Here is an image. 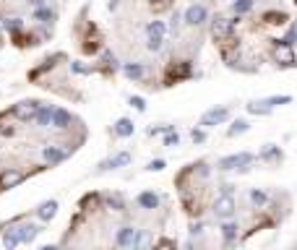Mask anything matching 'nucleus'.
Listing matches in <instances>:
<instances>
[{"mask_svg": "<svg viewBox=\"0 0 297 250\" xmlns=\"http://www.w3.org/2000/svg\"><path fill=\"white\" fill-rule=\"evenodd\" d=\"M29 3H32L34 8H40V5H42V0H29Z\"/></svg>", "mask_w": 297, "mask_h": 250, "instance_id": "e433bc0d", "label": "nucleus"}, {"mask_svg": "<svg viewBox=\"0 0 297 250\" xmlns=\"http://www.w3.org/2000/svg\"><path fill=\"white\" fill-rule=\"evenodd\" d=\"M21 180H24V175H21L19 170H5L3 175H0V188H3V191H8V188H16Z\"/></svg>", "mask_w": 297, "mask_h": 250, "instance_id": "1a4fd4ad", "label": "nucleus"}, {"mask_svg": "<svg viewBox=\"0 0 297 250\" xmlns=\"http://www.w3.org/2000/svg\"><path fill=\"white\" fill-rule=\"evenodd\" d=\"M133 131H136V128H133V123H131L128 117H123V120H118V123H115V133H118V135H123V138L133 135Z\"/></svg>", "mask_w": 297, "mask_h": 250, "instance_id": "dca6fc26", "label": "nucleus"}, {"mask_svg": "<svg viewBox=\"0 0 297 250\" xmlns=\"http://www.w3.org/2000/svg\"><path fill=\"white\" fill-rule=\"evenodd\" d=\"M149 170H151V172H159V170H164V162H162V159H154V162L149 164Z\"/></svg>", "mask_w": 297, "mask_h": 250, "instance_id": "72a5a7b5", "label": "nucleus"}, {"mask_svg": "<svg viewBox=\"0 0 297 250\" xmlns=\"http://www.w3.org/2000/svg\"><path fill=\"white\" fill-rule=\"evenodd\" d=\"M261 156H263V159H271V162H279V159H281V151H277V146H271V143H269V146L261 151Z\"/></svg>", "mask_w": 297, "mask_h": 250, "instance_id": "412c9836", "label": "nucleus"}, {"mask_svg": "<svg viewBox=\"0 0 297 250\" xmlns=\"http://www.w3.org/2000/svg\"><path fill=\"white\" fill-rule=\"evenodd\" d=\"M52 112H55L52 107H47V104H40V110H37L34 120H37L40 125H50V123H52Z\"/></svg>", "mask_w": 297, "mask_h": 250, "instance_id": "4468645a", "label": "nucleus"}, {"mask_svg": "<svg viewBox=\"0 0 297 250\" xmlns=\"http://www.w3.org/2000/svg\"><path fill=\"white\" fill-rule=\"evenodd\" d=\"M34 16L40 19V21H44V24H47V21H52V13H50L47 8H42V5H40V8L34 11Z\"/></svg>", "mask_w": 297, "mask_h": 250, "instance_id": "bb28decb", "label": "nucleus"}, {"mask_svg": "<svg viewBox=\"0 0 297 250\" xmlns=\"http://www.w3.org/2000/svg\"><path fill=\"white\" fill-rule=\"evenodd\" d=\"M123 71H125L128 78H141V76H143V68L141 65H125Z\"/></svg>", "mask_w": 297, "mask_h": 250, "instance_id": "b1692460", "label": "nucleus"}, {"mask_svg": "<svg viewBox=\"0 0 297 250\" xmlns=\"http://www.w3.org/2000/svg\"><path fill=\"white\" fill-rule=\"evenodd\" d=\"M245 131H248V123H245V120H238V123L230 128V135H240V133H245Z\"/></svg>", "mask_w": 297, "mask_h": 250, "instance_id": "393cba45", "label": "nucleus"}, {"mask_svg": "<svg viewBox=\"0 0 297 250\" xmlns=\"http://www.w3.org/2000/svg\"><path fill=\"white\" fill-rule=\"evenodd\" d=\"M248 110L253 112V115H269V112H271V104H269V102H250Z\"/></svg>", "mask_w": 297, "mask_h": 250, "instance_id": "aec40b11", "label": "nucleus"}, {"mask_svg": "<svg viewBox=\"0 0 297 250\" xmlns=\"http://www.w3.org/2000/svg\"><path fill=\"white\" fill-rule=\"evenodd\" d=\"M203 21H206V8H203V5H190L185 11V24L198 26V24H203Z\"/></svg>", "mask_w": 297, "mask_h": 250, "instance_id": "6e6552de", "label": "nucleus"}, {"mask_svg": "<svg viewBox=\"0 0 297 250\" xmlns=\"http://www.w3.org/2000/svg\"><path fill=\"white\" fill-rule=\"evenodd\" d=\"M274 60H277L279 65H284V68H292V65L297 63L292 44H289V42H284V39L274 44Z\"/></svg>", "mask_w": 297, "mask_h": 250, "instance_id": "f257e3e1", "label": "nucleus"}, {"mask_svg": "<svg viewBox=\"0 0 297 250\" xmlns=\"http://www.w3.org/2000/svg\"><path fill=\"white\" fill-rule=\"evenodd\" d=\"M19 242H21V234H19V230H8V232L3 234V245H5V248H16Z\"/></svg>", "mask_w": 297, "mask_h": 250, "instance_id": "6ab92c4d", "label": "nucleus"}, {"mask_svg": "<svg viewBox=\"0 0 297 250\" xmlns=\"http://www.w3.org/2000/svg\"><path fill=\"white\" fill-rule=\"evenodd\" d=\"M128 162H131V154L123 151V154H115L112 159H107V162H102V164H99V170H118V167H125Z\"/></svg>", "mask_w": 297, "mask_h": 250, "instance_id": "9d476101", "label": "nucleus"}, {"mask_svg": "<svg viewBox=\"0 0 297 250\" xmlns=\"http://www.w3.org/2000/svg\"><path fill=\"white\" fill-rule=\"evenodd\" d=\"M55 214H58V201H44V203H40V209H37V216H40L42 222H50Z\"/></svg>", "mask_w": 297, "mask_h": 250, "instance_id": "9b49d317", "label": "nucleus"}, {"mask_svg": "<svg viewBox=\"0 0 297 250\" xmlns=\"http://www.w3.org/2000/svg\"><path fill=\"white\" fill-rule=\"evenodd\" d=\"M232 26H235V21H230V19H214V24H211V34H214V39H230Z\"/></svg>", "mask_w": 297, "mask_h": 250, "instance_id": "39448f33", "label": "nucleus"}, {"mask_svg": "<svg viewBox=\"0 0 297 250\" xmlns=\"http://www.w3.org/2000/svg\"><path fill=\"white\" fill-rule=\"evenodd\" d=\"M68 123H71V115H68L65 110H55V112H52V125H55V128H68Z\"/></svg>", "mask_w": 297, "mask_h": 250, "instance_id": "f3484780", "label": "nucleus"}, {"mask_svg": "<svg viewBox=\"0 0 297 250\" xmlns=\"http://www.w3.org/2000/svg\"><path fill=\"white\" fill-rule=\"evenodd\" d=\"M190 135H193V141H196V143H201L203 138H206V135H203V131H193Z\"/></svg>", "mask_w": 297, "mask_h": 250, "instance_id": "c9c22d12", "label": "nucleus"}, {"mask_svg": "<svg viewBox=\"0 0 297 250\" xmlns=\"http://www.w3.org/2000/svg\"><path fill=\"white\" fill-rule=\"evenodd\" d=\"M139 203H141L143 209H157L159 206V198H157L154 193H141L139 195Z\"/></svg>", "mask_w": 297, "mask_h": 250, "instance_id": "a211bd4d", "label": "nucleus"}, {"mask_svg": "<svg viewBox=\"0 0 297 250\" xmlns=\"http://www.w3.org/2000/svg\"><path fill=\"white\" fill-rule=\"evenodd\" d=\"M250 201H253L256 206H263V203H266V193H261V191H253V193H250Z\"/></svg>", "mask_w": 297, "mask_h": 250, "instance_id": "cd10ccee", "label": "nucleus"}, {"mask_svg": "<svg viewBox=\"0 0 297 250\" xmlns=\"http://www.w3.org/2000/svg\"><path fill=\"white\" fill-rule=\"evenodd\" d=\"M222 232H224V237H227V240H232L235 234H238V227H235V224H224V227H222Z\"/></svg>", "mask_w": 297, "mask_h": 250, "instance_id": "c756f323", "label": "nucleus"}, {"mask_svg": "<svg viewBox=\"0 0 297 250\" xmlns=\"http://www.w3.org/2000/svg\"><path fill=\"white\" fill-rule=\"evenodd\" d=\"M104 201H107V206L115 209V211H123V209H125V203H123V198H120V195H107Z\"/></svg>", "mask_w": 297, "mask_h": 250, "instance_id": "4be33fe9", "label": "nucleus"}, {"mask_svg": "<svg viewBox=\"0 0 297 250\" xmlns=\"http://www.w3.org/2000/svg\"><path fill=\"white\" fill-rule=\"evenodd\" d=\"M19 234H21V242H32L37 234H40V227L37 224H24V227H19Z\"/></svg>", "mask_w": 297, "mask_h": 250, "instance_id": "2eb2a0df", "label": "nucleus"}, {"mask_svg": "<svg viewBox=\"0 0 297 250\" xmlns=\"http://www.w3.org/2000/svg\"><path fill=\"white\" fill-rule=\"evenodd\" d=\"M146 32H149V50L162 47V39H164V24L162 21H151L146 26Z\"/></svg>", "mask_w": 297, "mask_h": 250, "instance_id": "7ed1b4c3", "label": "nucleus"}, {"mask_svg": "<svg viewBox=\"0 0 297 250\" xmlns=\"http://www.w3.org/2000/svg\"><path fill=\"white\" fill-rule=\"evenodd\" d=\"M266 102H269L271 104V107H274V104H289V102H292V96H271V99H266Z\"/></svg>", "mask_w": 297, "mask_h": 250, "instance_id": "c85d7f7f", "label": "nucleus"}, {"mask_svg": "<svg viewBox=\"0 0 297 250\" xmlns=\"http://www.w3.org/2000/svg\"><path fill=\"white\" fill-rule=\"evenodd\" d=\"M131 104H133V107L139 110V112H143V110H146V102H143L141 96H131Z\"/></svg>", "mask_w": 297, "mask_h": 250, "instance_id": "473e14b6", "label": "nucleus"}, {"mask_svg": "<svg viewBox=\"0 0 297 250\" xmlns=\"http://www.w3.org/2000/svg\"><path fill=\"white\" fill-rule=\"evenodd\" d=\"M5 26H8V32H21V19H8Z\"/></svg>", "mask_w": 297, "mask_h": 250, "instance_id": "7c9ffc66", "label": "nucleus"}, {"mask_svg": "<svg viewBox=\"0 0 297 250\" xmlns=\"http://www.w3.org/2000/svg\"><path fill=\"white\" fill-rule=\"evenodd\" d=\"M284 42H289V44H295V42H297V26H295L292 32H289V34L284 37Z\"/></svg>", "mask_w": 297, "mask_h": 250, "instance_id": "f704fd0d", "label": "nucleus"}, {"mask_svg": "<svg viewBox=\"0 0 297 250\" xmlns=\"http://www.w3.org/2000/svg\"><path fill=\"white\" fill-rule=\"evenodd\" d=\"M37 110H40V102L24 99V102H19L16 107H13V115H16L19 120H32V117L37 115Z\"/></svg>", "mask_w": 297, "mask_h": 250, "instance_id": "20e7f679", "label": "nucleus"}, {"mask_svg": "<svg viewBox=\"0 0 297 250\" xmlns=\"http://www.w3.org/2000/svg\"><path fill=\"white\" fill-rule=\"evenodd\" d=\"M250 5H253V0H238L232 8H235V13H245V11H250Z\"/></svg>", "mask_w": 297, "mask_h": 250, "instance_id": "a878e982", "label": "nucleus"}, {"mask_svg": "<svg viewBox=\"0 0 297 250\" xmlns=\"http://www.w3.org/2000/svg\"><path fill=\"white\" fill-rule=\"evenodd\" d=\"M118 245H136V230L133 227H123V230L118 232Z\"/></svg>", "mask_w": 297, "mask_h": 250, "instance_id": "f8f14e48", "label": "nucleus"}, {"mask_svg": "<svg viewBox=\"0 0 297 250\" xmlns=\"http://www.w3.org/2000/svg\"><path fill=\"white\" fill-rule=\"evenodd\" d=\"M250 162H253L250 154H232V156H224L222 162H219V170H235V167H245Z\"/></svg>", "mask_w": 297, "mask_h": 250, "instance_id": "0eeeda50", "label": "nucleus"}, {"mask_svg": "<svg viewBox=\"0 0 297 250\" xmlns=\"http://www.w3.org/2000/svg\"><path fill=\"white\" fill-rule=\"evenodd\" d=\"M42 156H44V162H50V164H58V162H63L65 159V151H60L55 146H47L42 151Z\"/></svg>", "mask_w": 297, "mask_h": 250, "instance_id": "ddd939ff", "label": "nucleus"}, {"mask_svg": "<svg viewBox=\"0 0 297 250\" xmlns=\"http://www.w3.org/2000/svg\"><path fill=\"white\" fill-rule=\"evenodd\" d=\"M214 214L219 219H230L235 214V198H232V193H222L214 201Z\"/></svg>", "mask_w": 297, "mask_h": 250, "instance_id": "f03ea898", "label": "nucleus"}, {"mask_svg": "<svg viewBox=\"0 0 297 250\" xmlns=\"http://www.w3.org/2000/svg\"><path fill=\"white\" fill-rule=\"evenodd\" d=\"M266 24H284V21H287V16H284V13H277V11H271V13H266Z\"/></svg>", "mask_w": 297, "mask_h": 250, "instance_id": "5701e85b", "label": "nucleus"}, {"mask_svg": "<svg viewBox=\"0 0 297 250\" xmlns=\"http://www.w3.org/2000/svg\"><path fill=\"white\" fill-rule=\"evenodd\" d=\"M178 143H180V135H178V133H167L164 146H178Z\"/></svg>", "mask_w": 297, "mask_h": 250, "instance_id": "2f4dec72", "label": "nucleus"}, {"mask_svg": "<svg viewBox=\"0 0 297 250\" xmlns=\"http://www.w3.org/2000/svg\"><path fill=\"white\" fill-rule=\"evenodd\" d=\"M230 117V110L227 107H214V110H209L206 115L201 117V125H219V123H224V120Z\"/></svg>", "mask_w": 297, "mask_h": 250, "instance_id": "423d86ee", "label": "nucleus"}]
</instances>
